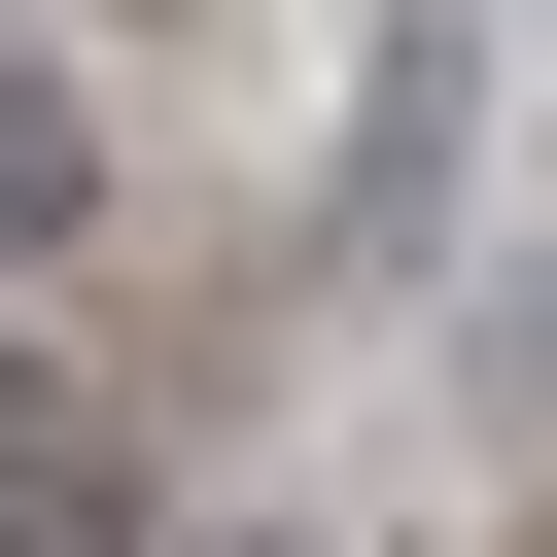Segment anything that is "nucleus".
<instances>
[{"instance_id":"f257e3e1","label":"nucleus","mask_w":557,"mask_h":557,"mask_svg":"<svg viewBox=\"0 0 557 557\" xmlns=\"http://www.w3.org/2000/svg\"><path fill=\"white\" fill-rule=\"evenodd\" d=\"M0 557H139V487H104L70 418H0Z\"/></svg>"},{"instance_id":"f03ea898","label":"nucleus","mask_w":557,"mask_h":557,"mask_svg":"<svg viewBox=\"0 0 557 557\" xmlns=\"http://www.w3.org/2000/svg\"><path fill=\"white\" fill-rule=\"evenodd\" d=\"M70 209H104V139H70L35 70H0V244H70Z\"/></svg>"}]
</instances>
